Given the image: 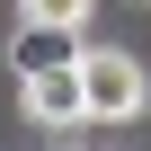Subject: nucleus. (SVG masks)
Instances as JSON below:
<instances>
[{"mask_svg": "<svg viewBox=\"0 0 151 151\" xmlns=\"http://www.w3.org/2000/svg\"><path fill=\"white\" fill-rule=\"evenodd\" d=\"M80 80H89V116H98V124H133V116L151 107V71H142V53H124V45H89V53H80Z\"/></svg>", "mask_w": 151, "mask_h": 151, "instance_id": "f257e3e1", "label": "nucleus"}, {"mask_svg": "<svg viewBox=\"0 0 151 151\" xmlns=\"http://www.w3.org/2000/svg\"><path fill=\"white\" fill-rule=\"evenodd\" d=\"M18 89H27V116H36V124H53V133H62V124H89V80H80V62L27 71Z\"/></svg>", "mask_w": 151, "mask_h": 151, "instance_id": "f03ea898", "label": "nucleus"}, {"mask_svg": "<svg viewBox=\"0 0 151 151\" xmlns=\"http://www.w3.org/2000/svg\"><path fill=\"white\" fill-rule=\"evenodd\" d=\"M89 18V0H27V27H45V36H71Z\"/></svg>", "mask_w": 151, "mask_h": 151, "instance_id": "7ed1b4c3", "label": "nucleus"}]
</instances>
